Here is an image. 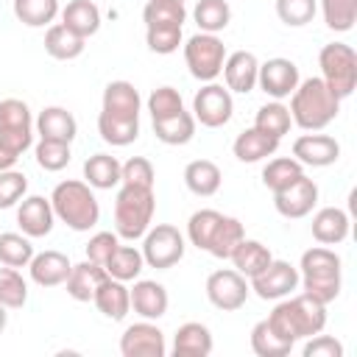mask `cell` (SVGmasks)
<instances>
[{"label":"cell","mask_w":357,"mask_h":357,"mask_svg":"<svg viewBox=\"0 0 357 357\" xmlns=\"http://www.w3.org/2000/svg\"><path fill=\"white\" fill-rule=\"evenodd\" d=\"M142 268H145L142 251L134 248V245H117L114 254L109 257V262L103 265V271H106L112 279H120V282H134V279H139Z\"/></svg>","instance_id":"cell-36"},{"label":"cell","mask_w":357,"mask_h":357,"mask_svg":"<svg viewBox=\"0 0 357 357\" xmlns=\"http://www.w3.org/2000/svg\"><path fill=\"white\" fill-rule=\"evenodd\" d=\"M61 25L78 33L81 39H89L100 31V8L92 0H70L61 8Z\"/></svg>","instance_id":"cell-28"},{"label":"cell","mask_w":357,"mask_h":357,"mask_svg":"<svg viewBox=\"0 0 357 357\" xmlns=\"http://www.w3.org/2000/svg\"><path fill=\"white\" fill-rule=\"evenodd\" d=\"M290 120L304 131H324L340 112V98L321 78H304L290 95Z\"/></svg>","instance_id":"cell-2"},{"label":"cell","mask_w":357,"mask_h":357,"mask_svg":"<svg viewBox=\"0 0 357 357\" xmlns=\"http://www.w3.org/2000/svg\"><path fill=\"white\" fill-rule=\"evenodd\" d=\"M33 156H36V165L47 173H59L70 165V145L67 142H56V139H39L36 148H33Z\"/></svg>","instance_id":"cell-47"},{"label":"cell","mask_w":357,"mask_h":357,"mask_svg":"<svg viewBox=\"0 0 357 357\" xmlns=\"http://www.w3.org/2000/svg\"><path fill=\"white\" fill-rule=\"evenodd\" d=\"M153 178H156V170H153L151 159H145V156H131L128 162L120 165V184H134V187H151L153 190Z\"/></svg>","instance_id":"cell-51"},{"label":"cell","mask_w":357,"mask_h":357,"mask_svg":"<svg viewBox=\"0 0 357 357\" xmlns=\"http://www.w3.org/2000/svg\"><path fill=\"white\" fill-rule=\"evenodd\" d=\"M184 20H187V8L184 3H176V0H148L142 8L145 28H159V25L181 28Z\"/></svg>","instance_id":"cell-39"},{"label":"cell","mask_w":357,"mask_h":357,"mask_svg":"<svg viewBox=\"0 0 357 357\" xmlns=\"http://www.w3.org/2000/svg\"><path fill=\"white\" fill-rule=\"evenodd\" d=\"M304 357H343V343L335 340L332 335H312L307 337L304 349H301Z\"/></svg>","instance_id":"cell-54"},{"label":"cell","mask_w":357,"mask_h":357,"mask_svg":"<svg viewBox=\"0 0 357 357\" xmlns=\"http://www.w3.org/2000/svg\"><path fill=\"white\" fill-rule=\"evenodd\" d=\"M293 159L307 167H329L340 159V142L329 134H301L293 142Z\"/></svg>","instance_id":"cell-16"},{"label":"cell","mask_w":357,"mask_h":357,"mask_svg":"<svg viewBox=\"0 0 357 357\" xmlns=\"http://www.w3.org/2000/svg\"><path fill=\"white\" fill-rule=\"evenodd\" d=\"M156 212V195L151 187H134L120 184L114 195V231L123 240H139L153 220Z\"/></svg>","instance_id":"cell-5"},{"label":"cell","mask_w":357,"mask_h":357,"mask_svg":"<svg viewBox=\"0 0 357 357\" xmlns=\"http://www.w3.org/2000/svg\"><path fill=\"white\" fill-rule=\"evenodd\" d=\"M131 293V310L145 318V321H159L167 312L170 296L165 290V284H159L156 279H134V287H128Z\"/></svg>","instance_id":"cell-18"},{"label":"cell","mask_w":357,"mask_h":357,"mask_svg":"<svg viewBox=\"0 0 357 357\" xmlns=\"http://www.w3.org/2000/svg\"><path fill=\"white\" fill-rule=\"evenodd\" d=\"M103 279H106L103 265H98L92 259H84V262H78V265L70 268V276H67L64 287H67V296L70 298H75V301H92V296H95V290H98V284Z\"/></svg>","instance_id":"cell-27"},{"label":"cell","mask_w":357,"mask_h":357,"mask_svg":"<svg viewBox=\"0 0 357 357\" xmlns=\"http://www.w3.org/2000/svg\"><path fill=\"white\" fill-rule=\"evenodd\" d=\"M298 284L307 296L321 304H329L340 296V257L326 245H312L301 254L298 262Z\"/></svg>","instance_id":"cell-4"},{"label":"cell","mask_w":357,"mask_h":357,"mask_svg":"<svg viewBox=\"0 0 357 357\" xmlns=\"http://www.w3.org/2000/svg\"><path fill=\"white\" fill-rule=\"evenodd\" d=\"M176 3H184V0H176Z\"/></svg>","instance_id":"cell-57"},{"label":"cell","mask_w":357,"mask_h":357,"mask_svg":"<svg viewBox=\"0 0 357 357\" xmlns=\"http://www.w3.org/2000/svg\"><path fill=\"white\" fill-rule=\"evenodd\" d=\"M229 259L234 262V271H237V273H243L245 279H251V276H257L259 271L268 268V262L273 259V254H271V248L262 245L259 240L243 237V240L237 243V248L231 251Z\"/></svg>","instance_id":"cell-30"},{"label":"cell","mask_w":357,"mask_h":357,"mask_svg":"<svg viewBox=\"0 0 357 357\" xmlns=\"http://www.w3.org/2000/svg\"><path fill=\"white\" fill-rule=\"evenodd\" d=\"M92 304H95L98 312H103L106 318L123 321V318L131 312V293H128L126 282L112 279V276L106 273V279L98 284V290H95V296H92Z\"/></svg>","instance_id":"cell-22"},{"label":"cell","mask_w":357,"mask_h":357,"mask_svg":"<svg viewBox=\"0 0 357 357\" xmlns=\"http://www.w3.org/2000/svg\"><path fill=\"white\" fill-rule=\"evenodd\" d=\"M84 181L92 190H114L120 184V162L112 153H92L84 162Z\"/></svg>","instance_id":"cell-33"},{"label":"cell","mask_w":357,"mask_h":357,"mask_svg":"<svg viewBox=\"0 0 357 357\" xmlns=\"http://www.w3.org/2000/svg\"><path fill=\"white\" fill-rule=\"evenodd\" d=\"M220 181H223V173L212 159H192L184 167V184L192 195L209 198L220 190Z\"/></svg>","instance_id":"cell-29"},{"label":"cell","mask_w":357,"mask_h":357,"mask_svg":"<svg viewBox=\"0 0 357 357\" xmlns=\"http://www.w3.org/2000/svg\"><path fill=\"white\" fill-rule=\"evenodd\" d=\"M28 192V178L20 170H0V209L17 206Z\"/></svg>","instance_id":"cell-49"},{"label":"cell","mask_w":357,"mask_h":357,"mask_svg":"<svg viewBox=\"0 0 357 357\" xmlns=\"http://www.w3.org/2000/svg\"><path fill=\"white\" fill-rule=\"evenodd\" d=\"M326 28L346 33L357 22V0H318Z\"/></svg>","instance_id":"cell-45"},{"label":"cell","mask_w":357,"mask_h":357,"mask_svg":"<svg viewBox=\"0 0 357 357\" xmlns=\"http://www.w3.org/2000/svg\"><path fill=\"white\" fill-rule=\"evenodd\" d=\"M195 126H198L195 117L187 109H181V112H176L170 117L153 120V134L165 145H187L195 137Z\"/></svg>","instance_id":"cell-32"},{"label":"cell","mask_w":357,"mask_h":357,"mask_svg":"<svg viewBox=\"0 0 357 357\" xmlns=\"http://www.w3.org/2000/svg\"><path fill=\"white\" fill-rule=\"evenodd\" d=\"M142 98L131 81H109L103 89V109L106 114L114 117H139Z\"/></svg>","instance_id":"cell-25"},{"label":"cell","mask_w":357,"mask_h":357,"mask_svg":"<svg viewBox=\"0 0 357 357\" xmlns=\"http://www.w3.org/2000/svg\"><path fill=\"white\" fill-rule=\"evenodd\" d=\"M33 131L39 134V139H56L70 145L78 134V123L73 112H67L64 106H45L33 120Z\"/></svg>","instance_id":"cell-21"},{"label":"cell","mask_w":357,"mask_h":357,"mask_svg":"<svg viewBox=\"0 0 357 357\" xmlns=\"http://www.w3.org/2000/svg\"><path fill=\"white\" fill-rule=\"evenodd\" d=\"M234 114V100H231V92L215 81L204 84L195 98H192V117L195 123L206 126V128H220L231 120Z\"/></svg>","instance_id":"cell-10"},{"label":"cell","mask_w":357,"mask_h":357,"mask_svg":"<svg viewBox=\"0 0 357 357\" xmlns=\"http://www.w3.org/2000/svg\"><path fill=\"white\" fill-rule=\"evenodd\" d=\"M184 248H187L184 234L170 223H156L142 234V259L148 268H156V271L173 268L176 262H181Z\"/></svg>","instance_id":"cell-8"},{"label":"cell","mask_w":357,"mask_h":357,"mask_svg":"<svg viewBox=\"0 0 357 357\" xmlns=\"http://www.w3.org/2000/svg\"><path fill=\"white\" fill-rule=\"evenodd\" d=\"M184 109V100L178 95V89L173 86H159L148 95V112H151V120H159V117H170L176 112Z\"/></svg>","instance_id":"cell-50"},{"label":"cell","mask_w":357,"mask_h":357,"mask_svg":"<svg viewBox=\"0 0 357 357\" xmlns=\"http://www.w3.org/2000/svg\"><path fill=\"white\" fill-rule=\"evenodd\" d=\"M84 47H86V39H81L78 33H73L61 22L47 25V31H45V50H47L50 59L73 61V59H78L84 53Z\"/></svg>","instance_id":"cell-31"},{"label":"cell","mask_w":357,"mask_h":357,"mask_svg":"<svg viewBox=\"0 0 357 357\" xmlns=\"http://www.w3.org/2000/svg\"><path fill=\"white\" fill-rule=\"evenodd\" d=\"M117 245H120L117 231H98V234H92L89 243H86V259H92V262H98V265H106Z\"/></svg>","instance_id":"cell-53"},{"label":"cell","mask_w":357,"mask_h":357,"mask_svg":"<svg viewBox=\"0 0 357 357\" xmlns=\"http://www.w3.org/2000/svg\"><path fill=\"white\" fill-rule=\"evenodd\" d=\"M181 28H173V25H159V28H145V42L153 53L159 56H170L178 50L181 45Z\"/></svg>","instance_id":"cell-52"},{"label":"cell","mask_w":357,"mask_h":357,"mask_svg":"<svg viewBox=\"0 0 357 357\" xmlns=\"http://www.w3.org/2000/svg\"><path fill=\"white\" fill-rule=\"evenodd\" d=\"M28 301V282L22 279V273L17 268L3 265L0 268V304H6L8 310H20Z\"/></svg>","instance_id":"cell-46"},{"label":"cell","mask_w":357,"mask_h":357,"mask_svg":"<svg viewBox=\"0 0 357 357\" xmlns=\"http://www.w3.org/2000/svg\"><path fill=\"white\" fill-rule=\"evenodd\" d=\"M321 81L335 98H349L357 89V53L346 42H329L318 53Z\"/></svg>","instance_id":"cell-6"},{"label":"cell","mask_w":357,"mask_h":357,"mask_svg":"<svg viewBox=\"0 0 357 357\" xmlns=\"http://www.w3.org/2000/svg\"><path fill=\"white\" fill-rule=\"evenodd\" d=\"M243 237H245L243 223L237 218H231V215H223L220 223H218V229H215V234H212V240H209V248L206 251L212 257H218V259H229L231 251L237 248V243Z\"/></svg>","instance_id":"cell-40"},{"label":"cell","mask_w":357,"mask_h":357,"mask_svg":"<svg viewBox=\"0 0 357 357\" xmlns=\"http://www.w3.org/2000/svg\"><path fill=\"white\" fill-rule=\"evenodd\" d=\"M50 206L56 220H61L73 231H89L100 220V204L86 181L67 178L59 181L50 192Z\"/></svg>","instance_id":"cell-3"},{"label":"cell","mask_w":357,"mask_h":357,"mask_svg":"<svg viewBox=\"0 0 357 357\" xmlns=\"http://www.w3.org/2000/svg\"><path fill=\"white\" fill-rule=\"evenodd\" d=\"M59 14V0H14V17L28 28H45Z\"/></svg>","instance_id":"cell-38"},{"label":"cell","mask_w":357,"mask_h":357,"mask_svg":"<svg viewBox=\"0 0 357 357\" xmlns=\"http://www.w3.org/2000/svg\"><path fill=\"white\" fill-rule=\"evenodd\" d=\"M17 159H20V153H14V151L0 139V170H11V167L17 165Z\"/></svg>","instance_id":"cell-55"},{"label":"cell","mask_w":357,"mask_h":357,"mask_svg":"<svg viewBox=\"0 0 357 357\" xmlns=\"http://www.w3.org/2000/svg\"><path fill=\"white\" fill-rule=\"evenodd\" d=\"M220 73H223V81H226L229 92L248 95L257 86L259 61H257V56L251 50H234V53H226V61H223Z\"/></svg>","instance_id":"cell-19"},{"label":"cell","mask_w":357,"mask_h":357,"mask_svg":"<svg viewBox=\"0 0 357 357\" xmlns=\"http://www.w3.org/2000/svg\"><path fill=\"white\" fill-rule=\"evenodd\" d=\"M248 293H251L248 279L243 273H237L234 268H220L206 276V298L212 307H218L223 312L240 310L245 304Z\"/></svg>","instance_id":"cell-11"},{"label":"cell","mask_w":357,"mask_h":357,"mask_svg":"<svg viewBox=\"0 0 357 357\" xmlns=\"http://www.w3.org/2000/svg\"><path fill=\"white\" fill-rule=\"evenodd\" d=\"M220 218H223V212H218V209H198V212H192L190 220H187V240L195 248L206 251L209 240H212V234H215V229L220 223Z\"/></svg>","instance_id":"cell-44"},{"label":"cell","mask_w":357,"mask_h":357,"mask_svg":"<svg viewBox=\"0 0 357 357\" xmlns=\"http://www.w3.org/2000/svg\"><path fill=\"white\" fill-rule=\"evenodd\" d=\"M298 176H304V165L293 156H276V159H268V165L262 167V184L271 190V192H279L284 187H290Z\"/></svg>","instance_id":"cell-37"},{"label":"cell","mask_w":357,"mask_h":357,"mask_svg":"<svg viewBox=\"0 0 357 357\" xmlns=\"http://www.w3.org/2000/svg\"><path fill=\"white\" fill-rule=\"evenodd\" d=\"M248 287L262 301H279L298 287V268L290 265L287 259H271L265 271L248 279Z\"/></svg>","instance_id":"cell-12"},{"label":"cell","mask_w":357,"mask_h":357,"mask_svg":"<svg viewBox=\"0 0 357 357\" xmlns=\"http://www.w3.org/2000/svg\"><path fill=\"white\" fill-rule=\"evenodd\" d=\"M17 223H20L22 234H28L31 240L33 237H47L53 231V223H56L50 198H45V195H25L17 204Z\"/></svg>","instance_id":"cell-17"},{"label":"cell","mask_w":357,"mask_h":357,"mask_svg":"<svg viewBox=\"0 0 357 357\" xmlns=\"http://www.w3.org/2000/svg\"><path fill=\"white\" fill-rule=\"evenodd\" d=\"M215 349L212 332L201 321H187L173 335V354L176 357H209Z\"/></svg>","instance_id":"cell-23"},{"label":"cell","mask_w":357,"mask_h":357,"mask_svg":"<svg viewBox=\"0 0 357 357\" xmlns=\"http://www.w3.org/2000/svg\"><path fill=\"white\" fill-rule=\"evenodd\" d=\"M98 134L103 142L114 148H126L139 137V117H114L100 112L98 114Z\"/></svg>","instance_id":"cell-34"},{"label":"cell","mask_w":357,"mask_h":357,"mask_svg":"<svg viewBox=\"0 0 357 357\" xmlns=\"http://www.w3.org/2000/svg\"><path fill=\"white\" fill-rule=\"evenodd\" d=\"M271 324V329L296 346V340H307L318 332H324L326 326V304L315 301L312 296L307 293H298V296H284L279 298V304L271 310V315L265 318Z\"/></svg>","instance_id":"cell-1"},{"label":"cell","mask_w":357,"mask_h":357,"mask_svg":"<svg viewBox=\"0 0 357 357\" xmlns=\"http://www.w3.org/2000/svg\"><path fill=\"white\" fill-rule=\"evenodd\" d=\"M184 61H187V70L192 78L209 84L220 75L223 70V61H226V45L218 33H192L187 42H184Z\"/></svg>","instance_id":"cell-7"},{"label":"cell","mask_w":357,"mask_h":357,"mask_svg":"<svg viewBox=\"0 0 357 357\" xmlns=\"http://www.w3.org/2000/svg\"><path fill=\"white\" fill-rule=\"evenodd\" d=\"M8 326V307L6 304H0V335H3V329Z\"/></svg>","instance_id":"cell-56"},{"label":"cell","mask_w":357,"mask_h":357,"mask_svg":"<svg viewBox=\"0 0 357 357\" xmlns=\"http://www.w3.org/2000/svg\"><path fill=\"white\" fill-rule=\"evenodd\" d=\"M0 139L20 156L33 145V117L25 100L20 98L0 100Z\"/></svg>","instance_id":"cell-9"},{"label":"cell","mask_w":357,"mask_h":357,"mask_svg":"<svg viewBox=\"0 0 357 357\" xmlns=\"http://www.w3.org/2000/svg\"><path fill=\"white\" fill-rule=\"evenodd\" d=\"M290 126H293V120H290V109H287L282 100H271V103H265V106L257 109L254 128H259V131H265V134L282 139V137L290 131Z\"/></svg>","instance_id":"cell-41"},{"label":"cell","mask_w":357,"mask_h":357,"mask_svg":"<svg viewBox=\"0 0 357 357\" xmlns=\"http://www.w3.org/2000/svg\"><path fill=\"white\" fill-rule=\"evenodd\" d=\"M31 259H33V245H31L28 234H17V231H3L0 234V265L28 268Z\"/></svg>","instance_id":"cell-42"},{"label":"cell","mask_w":357,"mask_h":357,"mask_svg":"<svg viewBox=\"0 0 357 357\" xmlns=\"http://www.w3.org/2000/svg\"><path fill=\"white\" fill-rule=\"evenodd\" d=\"M312 237L321 245H337L349 237V215L340 206H324L312 215Z\"/></svg>","instance_id":"cell-24"},{"label":"cell","mask_w":357,"mask_h":357,"mask_svg":"<svg viewBox=\"0 0 357 357\" xmlns=\"http://www.w3.org/2000/svg\"><path fill=\"white\" fill-rule=\"evenodd\" d=\"M298 81H301V75H298L296 61L282 59V56L268 59L265 64H259V73H257V86H259L268 98H273V100L290 98L293 89L298 86Z\"/></svg>","instance_id":"cell-14"},{"label":"cell","mask_w":357,"mask_h":357,"mask_svg":"<svg viewBox=\"0 0 357 357\" xmlns=\"http://www.w3.org/2000/svg\"><path fill=\"white\" fill-rule=\"evenodd\" d=\"M231 151H234V156H237L240 162L254 165V162H262V159L273 156V153L279 151V139L251 126V128H245V131H240V134H237V139H234Z\"/></svg>","instance_id":"cell-26"},{"label":"cell","mask_w":357,"mask_h":357,"mask_svg":"<svg viewBox=\"0 0 357 357\" xmlns=\"http://www.w3.org/2000/svg\"><path fill=\"white\" fill-rule=\"evenodd\" d=\"M70 257L56 251V248H47V251H39L33 254V259L28 262V273H31V282L39 284V287H59L67 282L70 276Z\"/></svg>","instance_id":"cell-20"},{"label":"cell","mask_w":357,"mask_h":357,"mask_svg":"<svg viewBox=\"0 0 357 357\" xmlns=\"http://www.w3.org/2000/svg\"><path fill=\"white\" fill-rule=\"evenodd\" d=\"M192 20H195L198 31L220 33L231 22V6H229V0H198L192 8Z\"/></svg>","instance_id":"cell-35"},{"label":"cell","mask_w":357,"mask_h":357,"mask_svg":"<svg viewBox=\"0 0 357 357\" xmlns=\"http://www.w3.org/2000/svg\"><path fill=\"white\" fill-rule=\"evenodd\" d=\"M251 351H254L257 357H284V354L293 351V343L282 340V337L271 329L268 321H259V324H254V329H251Z\"/></svg>","instance_id":"cell-43"},{"label":"cell","mask_w":357,"mask_h":357,"mask_svg":"<svg viewBox=\"0 0 357 357\" xmlns=\"http://www.w3.org/2000/svg\"><path fill=\"white\" fill-rule=\"evenodd\" d=\"M315 14H318V0H276V17L290 28H301L312 22Z\"/></svg>","instance_id":"cell-48"},{"label":"cell","mask_w":357,"mask_h":357,"mask_svg":"<svg viewBox=\"0 0 357 357\" xmlns=\"http://www.w3.org/2000/svg\"><path fill=\"white\" fill-rule=\"evenodd\" d=\"M120 354L123 357H165L167 354L165 332L153 321L142 318L126 326V332L120 335Z\"/></svg>","instance_id":"cell-13"},{"label":"cell","mask_w":357,"mask_h":357,"mask_svg":"<svg viewBox=\"0 0 357 357\" xmlns=\"http://www.w3.org/2000/svg\"><path fill=\"white\" fill-rule=\"evenodd\" d=\"M318 204V184L307 176H298L290 187L273 192V206L282 218L287 220H298V218H307Z\"/></svg>","instance_id":"cell-15"}]
</instances>
